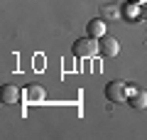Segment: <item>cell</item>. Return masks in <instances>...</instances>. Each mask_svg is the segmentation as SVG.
I'll use <instances>...</instances> for the list:
<instances>
[{"instance_id": "6da1fadb", "label": "cell", "mask_w": 147, "mask_h": 140, "mask_svg": "<svg viewBox=\"0 0 147 140\" xmlns=\"http://www.w3.org/2000/svg\"><path fill=\"white\" fill-rule=\"evenodd\" d=\"M74 54L81 59H88V57H96L98 54V42L96 37H81V39L74 42Z\"/></svg>"}, {"instance_id": "7a4b0ae2", "label": "cell", "mask_w": 147, "mask_h": 140, "mask_svg": "<svg viewBox=\"0 0 147 140\" xmlns=\"http://www.w3.org/2000/svg\"><path fill=\"white\" fill-rule=\"evenodd\" d=\"M105 99H108L110 103H123V101H127V84L123 81V79L110 81L108 86H105Z\"/></svg>"}, {"instance_id": "3957f363", "label": "cell", "mask_w": 147, "mask_h": 140, "mask_svg": "<svg viewBox=\"0 0 147 140\" xmlns=\"http://www.w3.org/2000/svg\"><path fill=\"white\" fill-rule=\"evenodd\" d=\"M118 52H120V44H118L115 37L103 35V37L98 39V54H103V57H115Z\"/></svg>"}, {"instance_id": "277c9868", "label": "cell", "mask_w": 147, "mask_h": 140, "mask_svg": "<svg viewBox=\"0 0 147 140\" xmlns=\"http://www.w3.org/2000/svg\"><path fill=\"white\" fill-rule=\"evenodd\" d=\"M0 101L5 106L17 103V101H20V88H17L15 84H5V86H3V93H0Z\"/></svg>"}, {"instance_id": "5b68a950", "label": "cell", "mask_w": 147, "mask_h": 140, "mask_svg": "<svg viewBox=\"0 0 147 140\" xmlns=\"http://www.w3.org/2000/svg\"><path fill=\"white\" fill-rule=\"evenodd\" d=\"M44 88L42 86H37V84H32V86H27V91H25V99L30 101V103H42L44 101Z\"/></svg>"}, {"instance_id": "8992f818", "label": "cell", "mask_w": 147, "mask_h": 140, "mask_svg": "<svg viewBox=\"0 0 147 140\" xmlns=\"http://www.w3.org/2000/svg\"><path fill=\"white\" fill-rule=\"evenodd\" d=\"M130 106H132L135 111H145V108H147V91H142V88L132 91V96H130Z\"/></svg>"}, {"instance_id": "52a82bcc", "label": "cell", "mask_w": 147, "mask_h": 140, "mask_svg": "<svg viewBox=\"0 0 147 140\" xmlns=\"http://www.w3.org/2000/svg\"><path fill=\"white\" fill-rule=\"evenodd\" d=\"M105 35V20L103 17H96V20H91L88 22V37H103Z\"/></svg>"}, {"instance_id": "ba28073f", "label": "cell", "mask_w": 147, "mask_h": 140, "mask_svg": "<svg viewBox=\"0 0 147 140\" xmlns=\"http://www.w3.org/2000/svg\"><path fill=\"white\" fill-rule=\"evenodd\" d=\"M100 12H103V17H108V20H115V17H120V12H118V5H103L100 7Z\"/></svg>"}, {"instance_id": "9c48e42d", "label": "cell", "mask_w": 147, "mask_h": 140, "mask_svg": "<svg viewBox=\"0 0 147 140\" xmlns=\"http://www.w3.org/2000/svg\"><path fill=\"white\" fill-rule=\"evenodd\" d=\"M140 17H142V20H147V3H142V7H140Z\"/></svg>"}, {"instance_id": "30bf717a", "label": "cell", "mask_w": 147, "mask_h": 140, "mask_svg": "<svg viewBox=\"0 0 147 140\" xmlns=\"http://www.w3.org/2000/svg\"><path fill=\"white\" fill-rule=\"evenodd\" d=\"M130 3H135V5H142V3H147V0H130Z\"/></svg>"}]
</instances>
